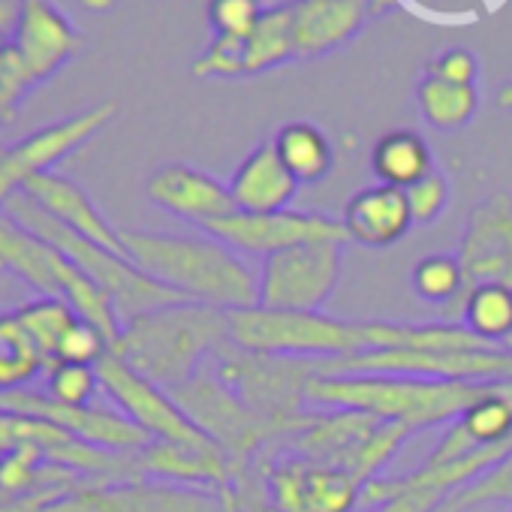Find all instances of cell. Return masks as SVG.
Listing matches in <instances>:
<instances>
[{
  "mask_svg": "<svg viewBox=\"0 0 512 512\" xmlns=\"http://www.w3.org/2000/svg\"><path fill=\"white\" fill-rule=\"evenodd\" d=\"M130 263L184 296L187 302L211 305L220 311H244L260 305V275L229 244L202 235L121 229Z\"/></svg>",
  "mask_w": 512,
  "mask_h": 512,
  "instance_id": "cell-1",
  "label": "cell"
},
{
  "mask_svg": "<svg viewBox=\"0 0 512 512\" xmlns=\"http://www.w3.org/2000/svg\"><path fill=\"white\" fill-rule=\"evenodd\" d=\"M488 383L386 377V374H317L305 401L311 410H359L410 431L452 425Z\"/></svg>",
  "mask_w": 512,
  "mask_h": 512,
  "instance_id": "cell-2",
  "label": "cell"
},
{
  "mask_svg": "<svg viewBox=\"0 0 512 512\" xmlns=\"http://www.w3.org/2000/svg\"><path fill=\"white\" fill-rule=\"evenodd\" d=\"M226 344V311L199 302H178L130 320L112 353L160 389L175 392Z\"/></svg>",
  "mask_w": 512,
  "mask_h": 512,
  "instance_id": "cell-3",
  "label": "cell"
},
{
  "mask_svg": "<svg viewBox=\"0 0 512 512\" xmlns=\"http://www.w3.org/2000/svg\"><path fill=\"white\" fill-rule=\"evenodd\" d=\"M7 214L10 220H16L19 226L31 229L34 235H40L43 241H49L52 247H58L70 263H76L112 302H115V311H118V320H121V329L142 317V314H151L157 308H166V305H178V302H187L184 296L172 293L169 287L157 284L154 278H148L145 272H139L127 256L121 253H112L94 241H88L85 235L67 229L64 223H58L55 217H49L31 196L25 193H16L7 205Z\"/></svg>",
  "mask_w": 512,
  "mask_h": 512,
  "instance_id": "cell-4",
  "label": "cell"
},
{
  "mask_svg": "<svg viewBox=\"0 0 512 512\" xmlns=\"http://www.w3.org/2000/svg\"><path fill=\"white\" fill-rule=\"evenodd\" d=\"M226 320L229 341L238 350L260 356L332 362L368 350L365 320L326 317L323 311H272L256 305L226 311Z\"/></svg>",
  "mask_w": 512,
  "mask_h": 512,
  "instance_id": "cell-5",
  "label": "cell"
},
{
  "mask_svg": "<svg viewBox=\"0 0 512 512\" xmlns=\"http://www.w3.org/2000/svg\"><path fill=\"white\" fill-rule=\"evenodd\" d=\"M217 377L266 422H272L281 437H287L308 410L305 389L320 374L314 359H281L238 350L232 341L214 356ZM278 437V440H281ZM275 440V443H278Z\"/></svg>",
  "mask_w": 512,
  "mask_h": 512,
  "instance_id": "cell-6",
  "label": "cell"
},
{
  "mask_svg": "<svg viewBox=\"0 0 512 512\" xmlns=\"http://www.w3.org/2000/svg\"><path fill=\"white\" fill-rule=\"evenodd\" d=\"M172 398L190 422L229 455L238 473L253 467V461L281 437L272 422L256 416L217 374L199 371L190 383L175 389Z\"/></svg>",
  "mask_w": 512,
  "mask_h": 512,
  "instance_id": "cell-7",
  "label": "cell"
},
{
  "mask_svg": "<svg viewBox=\"0 0 512 512\" xmlns=\"http://www.w3.org/2000/svg\"><path fill=\"white\" fill-rule=\"evenodd\" d=\"M320 374H386V377H425V380H464L494 383L512 380V353L503 347L488 350H365L347 359L320 362Z\"/></svg>",
  "mask_w": 512,
  "mask_h": 512,
  "instance_id": "cell-8",
  "label": "cell"
},
{
  "mask_svg": "<svg viewBox=\"0 0 512 512\" xmlns=\"http://www.w3.org/2000/svg\"><path fill=\"white\" fill-rule=\"evenodd\" d=\"M347 241H305L263 260L260 305L272 311H323L335 296Z\"/></svg>",
  "mask_w": 512,
  "mask_h": 512,
  "instance_id": "cell-9",
  "label": "cell"
},
{
  "mask_svg": "<svg viewBox=\"0 0 512 512\" xmlns=\"http://www.w3.org/2000/svg\"><path fill=\"white\" fill-rule=\"evenodd\" d=\"M253 470L278 512H353L362 500V485L347 470L293 452H263Z\"/></svg>",
  "mask_w": 512,
  "mask_h": 512,
  "instance_id": "cell-10",
  "label": "cell"
},
{
  "mask_svg": "<svg viewBox=\"0 0 512 512\" xmlns=\"http://www.w3.org/2000/svg\"><path fill=\"white\" fill-rule=\"evenodd\" d=\"M115 115H118V103L103 100L73 118L55 121V124L25 136L22 142L10 145L4 154H0V208H4L16 193H22L28 181L52 172L55 163H61L64 157H70L73 151L88 145L100 130H106L115 121Z\"/></svg>",
  "mask_w": 512,
  "mask_h": 512,
  "instance_id": "cell-11",
  "label": "cell"
},
{
  "mask_svg": "<svg viewBox=\"0 0 512 512\" xmlns=\"http://www.w3.org/2000/svg\"><path fill=\"white\" fill-rule=\"evenodd\" d=\"M100 389L118 404V410L136 422L151 440H172V443H187V446H208V440L190 416L178 407L172 392L160 389L139 371H133L121 356L109 353L97 365Z\"/></svg>",
  "mask_w": 512,
  "mask_h": 512,
  "instance_id": "cell-12",
  "label": "cell"
},
{
  "mask_svg": "<svg viewBox=\"0 0 512 512\" xmlns=\"http://www.w3.org/2000/svg\"><path fill=\"white\" fill-rule=\"evenodd\" d=\"M211 238L229 244L232 250L260 253L263 260L278 250L305 244V241H347L344 223L317 214V211H269V214H250V211H232L226 217L208 220L199 226Z\"/></svg>",
  "mask_w": 512,
  "mask_h": 512,
  "instance_id": "cell-13",
  "label": "cell"
},
{
  "mask_svg": "<svg viewBox=\"0 0 512 512\" xmlns=\"http://www.w3.org/2000/svg\"><path fill=\"white\" fill-rule=\"evenodd\" d=\"M52 512H229L223 491L133 479L115 485H88L61 497Z\"/></svg>",
  "mask_w": 512,
  "mask_h": 512,
  "instance_id": "cell-14",
  "label": "cell"
},
{
  "mask_svg": "<svg viewBox=\"0 0 512 512\" xmlns=\"http://www.w3.org/2000/svg\"><path fill=\"white\" fill-rule=\"evenodd\" d=\"M458 260L467 290L497 284L512 290V196L491 193L467 214Z\"/></svg>",
  "mask_w": 512,
  "mask_h": 512,
  "instance_id": "cell-15",
  "label": "cell"
},
{
  "mask_svg": "<svg viewBox=\"0 0 512 512\" xmlns=\"http://www.w3.org/2000/svg\"><path fill=\"white\" fill-rule=\"evenodd\" d=\"M13 46L31 76L37 82H46L76 58V52L82 49V37L52 0H25Z\"/></svg>",
  "mask_w": 512,
  "mask_h": 512,
  "instance_id": "cell-16",
  "label": "cell"
},
{
  "mask_svg": "<svg viewBox=\"0 0 512 512\" xmlns=\"http://www.w3.org/2000/svg\"><path fill=\"white\" fill-rule=\"evenodd\" d=\"M145 190H148V199L157 208H163V211H169V214H175L181 220H190L196 226L238 211L235 202H232L229 184H220L208 172H202L196 166H187V163L160 166L148 178Z\"/></svg>",
  "mask_w": 512,
  "mask_h": 512,
  "instance_id": "cell-17",
  "label": "cell"
},
{
  "mask_svg": "<svg viewBox=\"0 0 512 512\" xmlns=\"http://www.w3.org/2000/svg\"><path fill=\"white\" fill-rule=\"evenodd\" d=\"M139 470H142V479L208 488V491H223L238 476L235 464L217 443L187 446V443H172V440H151L139 452Z\"/></svg>",
  "mask_w": 512,
  "mask_h": 512,
  "instance_id": "cell-18",
  "label": "cell"
},
{
  "mask_svg": "<svg viewBox=\"0 0 512 512\" xmlns=\"http://www.w3.org/2000/svg\"><path fill=\"white\" fill-rule=\"evenodd\" d=\"M512 440V380H494L440 437L425 464H446L473 449Z\"/></svg>",
  "mask_w": 512,
  "mask_h": 512,
  "instance_id": "cell-19",
  "label": "cell"
},
{
  "mask_svg": "<svg viewBox=\"0 0 512 512\" xmlns=\"http://www.w3.org/2000/svg\"><path fill=\"white\" fill-rule=\"evenodd\" d=\"M22 193L31 196L49 217H55L67 229L85 235L88 241H94V244H100V247H106L112 253L127 256L124 241H121V229H115L103 217V211L94 205V199L73 178L58 175V172H46V175H37L34 181H28ZM127 260H130V256H127Z\"/></svg>",
  "mask_w": 512,
  "mask_h": 512,
  "instance_id": "cell-20",
  "label": "cell"
},
{
  "mask_svg": "<svg viewBox=\"0 0 512 512\" xmlns=\"http://www.w3.org/2000/svg\"><path fill=\"white\" fill-rule=\"evenodd\" d=\"M368 19V0H293L296 58L311 61L338 52Z\"/></svg>",
  "mask_w": 512,
  "mask_h": 512,
  "instance_id": "cell-21",
  "label": "cell"
},
{
  "mask_svg": "<svg viewBox=\"0 0 512 512\" xmlns=\"http://www.w3.org/2000/svg\"><path fill=\"white\" fill-rule=\"evenodd\" d=\"M344 232L347 241L371 247V250H386L395 247L410 229H413V214L407 193L389 184H374L359 190L347 205H344Z\"/></svg>",
  "mask_w": 512,
  "mask_h": 512,
  "instance_id": "cell-22",
  "label": "cell"
},
{
  "mask_svg": "<svg viewBox=\"0 0 512 512\" xmlns=\"http://www.w3.org/2000/svg\"><path fill=\"white\" fill-rule=\"evenodd\" d=\"M229 193L238 211L269 214L290 208V202L299 193V181L278 157L272 139H266L241 160L229 181Z\"/></svg>",
  "mask_w": 512,
  "mask_h": 512,
  "instance_id": "cell-23",
  "label": "cell"
},
{
  "mask_svg": "<svg viewBox=\"0 0 512 512\" xmlns=\"http://www.w3.org/2000/svg\"><path fill=\"white\" fill-rule=\"evenodd\" d=\"M64 253L34 235L31 229L19 226L10 217H0V269L13 272L16 278L28 281L43 296H58V269H61ZM67 302V299H64Z\"/></svg>",
  "mask_w": 512,
  "mask_h": 512,
  "instance_id": "cell-24",
  "label": "cell"
},
{
  "mask_svg": "<svg viewBox=\"0 0 512 512\" xmlns=\"http://www.w3.org/2000/svg\"><path fill=\"white\" fill-rule=\"evenodd\" d=\"M371 172L380 184L407 190L434 172V154L416 130H389L371 148Z\"/></svg>",
  "mask_w": 512,
  "mask_h": 512,
  "instance_id": "cell-25",
  "label": "cell"
},
{
  "mask_svg": "<svg viewBox=\"0 0 512 512\" xmlns=\"http://www.w3.org/2000/svg\"><path fill=\"white\" fill-rule=\"evenodd\" d=\"M296 58V28H293V0L275 4L263 13L256 28L244 37V70L260 76L275 67L293 64Z\"/></svg>",
  "mask_w": 512,
  "mask_h": 512,
  "instance_id": "cell-26",
  "label": "cell"
},
{
  "mask_svg": "<svg viewBox=\"0 0 512 512\" xmlns=\"http://www.w3.org/2000/svg\"><path fill=\"white\" fill-rule=\"evenodd\" d=\"M278 157L299 184H317L335 169V148L329 136L311 121H290L272 139Z\"/></svg>",
  "mask_w": 512,
  "mask_h": 512,
  "instance_id": "cell-27",
  "label": "cell"
},
{
  "mask_svg": "<svg viewBox=\"0 0 512 512\" xmlns=\"http://www.w3.org/2000/svg\"><path fill=\"white\" fill-rule=\"evenodd\" d=\"M416 106L425 118V124H431L440 133H455L461 127H467L476 112H479V91L476 85H455L437 76L422 73V79L416 82Z\"/></svg>",
  "mask_w": 512,
  "mask_h": 512,
  "instance_id": "cell-28",
  "label": "cell"
},
{
  "mask_svg": "<svg viewBox=\"0 0 512 512\" xmlns=\"http://www.w3.org/2000/svg\"><path fill=\"white\" fill-rule=\"evenodd\" d=\"M458 323L491 347H503L512 338V290L497 284H479L467 290Z\"/></svg>",
  "mask_w": 512,
  "mask_h": 512,
  "instance_id": "cell-29",
  "label": "cell"
},
{
  "mask_svg": "<svg viewBox=\"0 0 512 512\" xmlns=\"http://www.w3.org/2000/svg\"><path fill=\"white\" fill-rule=\"evenodd\" d=\"M413 293L428 302L443 308V314L452 320V314H458L464 296H467V278L461 269L458 253H428L413 266L410 275Z\"/></svg>",
  "mask_w": 512,
  "mask_h": 512,
  "instance_id": "cell-30",
  "label": "cell"
},
{
  "mask_svg": "<svg viewBox=\"0 0 512 512\" xmlns=\"http://www.w3.org/2000/svg\"><path fill=\"white\" fill-rule=\"evenodd\" d=\"M52 362L40 344L22 329L16 314L0 317V392L25 389L40 371H49Z\"/></svg>",
  "mask_w": 512,
  "mask_h": 512,
  "instance_id": "cell-31",
  "label": "cell"
},
{
  "mask_svg": "<svg viewBox=\"0 0 512 512\" xmlns=\"http://www.w3.org/2000/svg\"><path fill=\"white\" fill-rule=\"evenodd\" d=\"M16 320L40 344V350L46 353V359L55 365L58 347H61L64 335L70 332V326L79 320V314L70 308V302H64L58 296H40V299L22 305L16 311Z\"/></svg>",
  "mask_w": 512,
  "mask_h": 512,
  "instance_id": "cell-32",
  "label": "cell"
},
{
  "mask_svg": "<svg viewBox=\"0 0 512 512\" xmlns=\"http://www.w3.org/2000/svg\"><path fill=\"white\" fill-rule=\"evenodd\" d=\"M509 506L512 509V455H506L503 461H497L494 467H488L482 476H476L470 485L458 488L440 512H467L476 506Z\"/></svg>",
  "mask_w": 512,
  "mask_h": 512,
  "instance_id": "cell-33",
  "label": "cell"
},
{
  "mask_svg": "<svg viewBox=\"0 0 512 512\" xmlns=\"http://www.w3.org/2000/svg\"><path fill=\"white\" fill-rule=\"evenodd\" d=\"M70 440H73V434L52 422L16 416V413H0V455L16 452L22 446H37L49 455Z\"/></svg>",
  "mask_w": 512,
  "mask_h": 512,
  "instance_id": "cell-34",
  "label": "cell"
},
{
  "mask_svg": "<svg viewBox=\"0 0 512 512\" xmlns=\"http://www.w3.org/2000/svg\"><path fill=\"white\" fill-rule=\"evenodd\" d=\"M100 389L97 368L91 365H70L55 362L49 368V395L67 407H91V398Z\"/></svg>",
  "mask_w": 512,
  "mask_h": 512,
  "instance_id": "cell-35",
  "label": "cell"
},
{
  "mask_svg": "<svg viewBox=\"0 0 512 512\" xmlns=\"http://www.w3.org/2000/svg\"><path fill=\"white\" fill-rule=\"evenodd\" d=\"M266 10V0H208V22L214 37L244 40Z\"/></svg>",
  "mask_w": 512,
  "mask_h": 512,
  "instance_id": "cell-36",
  "label": "cell"
},
{
  "mask_svg": "<svg viewBox=\"0 0 512 512\" xmlns=\"http://www.w3.org/2000/svg\"><path fill=\"white\" fill-rule=\"evenodd\" d=\"M196 79H244V40L214 37L193 64Z\"/></svg>",
  "mask_w": 512,
  "mask_h": 512,
  "instance_id": "cell-37",
  "label": "cell"
},
{
  "mask_svg": "<svg viewBox=\"0 0 512 512\" xmlns=\"http://www.w3.org/2000/svg\"><path fill=\"white\" fill-rule=\"evenodd\" d=\"M37 85L13 43L0 46V121H10L22 97Z\"/></svg>",
  "mask_w": 512,
  "mask_h": 512,
  "instance_id": "cell-38",
  "label": "cell"
},
{
  "mask_svg": "<svg viewBox=\"0 0 512 512\" xmlns=\"http://www.w3.org/2000/svg\"><path fill=\"white\" fill-rule=\"evenodd\" d=\"M112 353V344L106 341V335L100 329H94L85 320H76L70 326V332L64 335L61 347H58V359L55 362H70V365H91L97 368L106 356Z\"/></svg>",
  "mask_w": 512,
  "mask_h": 512,
  "instance_id": "cell-39",
  "label": "cell"
},
{
  "mask_svg": "<svg viewBox=\"0 0 512 512\" xmlns=\"http://www.w3.org/2000/svg\"><path fill=\"white\" fill-rule=\"evenodd\" d=\"M404 193H407V202H410L413 223H419V226H431V223L446 211L449 196H452L449 178H446L440 169L428 172L425 178H419V181H416L413 187H407Z\"/></svg>",
  "mask_w": 512,
  "mask_h": 512,
  "instance_id": "cell-40",
  "label": "cell"
},
{
  "mask_svg": "<svg viewBox=\"0 0 512 512\" xmlns=\"http://www.w3.org/2000/svg\"><path fill=\"white\" fill-rule=\"evenodd\" d=\"M425 73L437 76V79H446V82H455V85H476V79H479V58L470 49L452 46V49L434 55L425 64Z\"/></svg>",
  "mask_w": 512,
  "mask_h": 512,
  "instance_id": "cell-41",
  "label": "cell"
},
{
  "mask_svg": "<svg viewBox=\"0 0 512 512\" xmlns=\"http://www.w3.org/2000/svg\"><path fill=\"white\" fill-rule=\"evenodd\" d=\"M22 7H25V0H0V46L13 43L19 19H22Z\"/></svg>",
  "mask_w": 512,
  "mask_h": 512,
  "instance_id": "cell-42",
  "label": "cell"
},
{
  "mask_svg": "<svg viewBox=\"0 0 512 512\" xmlns=\"http://www.w3.org/2000/svg\"><path fill=\"white\" fill-rule=\"evenodd\" d=\"M401 4H404V0H368V10H371V19H380V16H386L389 10H395Z\"/></svg>",
  "mask_w": 512,
  "mask_h": 512,
  "instance_id": "cell-43",
  "label": "cell"
},
{
  "mask_svg": "<svg viewBox=\"0 0 512 512\" xmlns=\"http://www.w3.org/2000/svg\"><path fill=\"white\" fill-rule=\"evenodd\" d=\"M497 106H500V109H512V79L500 85V91H497Z\"/></svg>",
  "mask_w": 512,
  "mask_h": 512,
  "instance_id": "cell-44",
  "label": "cell"
},
{
  "mask_svg": "<svg viewBox=\"0 0 512 512\" xmlns=\"http://www.w3.org/2000/svg\"><path fill=\"white\" fill-rule=\"evenodd\" d=\"M85 7H91V10H109L112 7V0H82Z\"/></svg>",
  "mask_w": 512,
  "mask_h": 512,
  "instance_id": "cell-45",
  "label": "cell"
},
{
  "mask_svg": "<svg viewBox=\"0 0 512 512\" xmlns=\"http://www.w3.org/2000/svg\"><path fill=\"white\" fill-rule=\"evenodd\" d=\"M503 350H509V353H512V338H509V341L503 344Z\"/></svg>",
  "mask_w": 512,
  "mask_h": 512,
  "instance_id": "cell-46",
  "label": "cell"
},
{
  "mask_svg": "<svg viewBox=\"0 0 512 512\" xmlns=\"http://www.w3.org/2000/svg\"><path fill=\"white\" fill-rule=\"evenodd\" d=\"M4 151H7V148H4V145H0V154H4Z\"/></svg>",
  "mask_w": 512,
  "mask_h": 512,
  "instance_id": "cell-47",
  "label": "cell"
},
{
  "mask_svg": "<svg viewBox=\"0 0 512 512\" xmlns=\"http://www.w3.org/2000/svg\"><path fill=\"white\" fill-rule=\"evenodd\" d=\"M509 512H512V509H509Z\"/></svg>",
  "mask_w": 512,
  "mask_h": 512,
  "instance_id": "cell-48",
  "label": "cell"
}]
</instances>
